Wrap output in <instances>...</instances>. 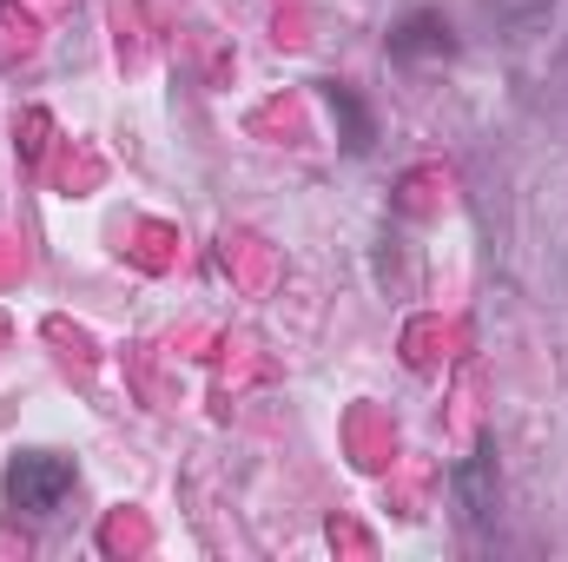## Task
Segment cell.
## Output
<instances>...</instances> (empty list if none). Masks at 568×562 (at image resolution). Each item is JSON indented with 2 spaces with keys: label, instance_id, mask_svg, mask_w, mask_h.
Instances as JSON below:
<instances>
[{
  "label": "cell",
  "instance_id": "obj_4",
  "mask_svg": "<svg viewBox=\"0 0 568 562\" xmlns=\"http://www.w3.org/2000/svg\"><path fill=\"white\" fill-rule=\"evenodd\" d=\"M456 496H463V516L469 523H489L496 516V456L476 450L463 470H456Z\"/></svg>",
  "mask_w": 568,
  "mask_h": 562
},
{
  "label": "cell",
  "instance_id": "obj_2",
  "mask_svg": "<svg viewBox=\"0 0 568 562\" xmlns=\"http://www.w3.org/2000/svg\"><path fill=\"white\" fill-rule=\"evenodd\" d=\"M456 53V33L443 13H410L390 27V60H449Z\"/></svg>",
  "mask_w": 568,
  "mask_h": 562
},
{
  "label": "cell",
  "instance_id": "obj_3",
  "mask_svg": "<svg viewBox=\"0 0 568 562\" xmlns=\"http://www.w3.org/2000/svg\"><path fill=\"white\" fill-rule=\"evenodd\" d=\"M324 107H331V120H337V140H344V152H371V140H377V120H371V107H364L351 87L324 80Z\"/></svg>",
  "mask_w": 568,
  "mask_h": 562
},
{
  "label": "cell",
  "instance_id": "obj_1",
  "mask_svg": "<svg viewBox=\"0 0 568 562\" xmlns=\"http://www.w3.org/2000/svg\"><path fill=\"white\" fill-rule=\"evenodd\" d=\"M73 496V463L53 456V450H27L7 463V503L20 516H53L60 503Z\"/></svg>",
  "mask_w": 568,
  "mask_h": 562
}]
</instances>
